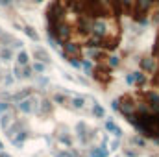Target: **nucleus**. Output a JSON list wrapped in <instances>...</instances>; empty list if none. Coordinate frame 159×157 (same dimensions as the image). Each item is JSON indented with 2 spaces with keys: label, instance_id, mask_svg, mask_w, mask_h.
I'll return each instance as SVG.
<instances>
[{
  "label": "nucleus",
  "instance_id": "nucleus-1",
  "mask_svg": "<svg viewBox=\"0 0 159 157\" xmlns=\"http://www.w3.org/2000/svg\"><path fill=\"white\" fill-rule=\"evenodd\" d=\"M93 76H94L96 81H100V83H107V81L111 79V67L107 65V61H104V63H96Z\"/></svg>",
  "mask_w": 159,
  "mask_h": 157
},
{
  "label": "nucleus",
  "instance_id": "nucleus-2",
  "mask_svg": "<svg viewBox=\"0 0 159 157\" xmlns=\"http://www.w3.org/2000/svg\"><path fill=\"white\" fill-rule=\"evenodd\" d=\"M139 65H141V70H143V72L154 74L156 69H157V59H154V57H143V59L139 61Z\"/></svg>",
  "mask_w": 159,
  "mask_h": 157
},
{
  "label": "nucleus",
  "instance_id": "nucleus-3",
  "mask_svg": "<svg viewBox=\"0 0 159 157\" xmlns=\"http://www.w3.org/2000/svg\"><path fill=\"white\" fill-rule=\"evenodd\" d=\"M128 83L129 85H137V87H144L146 85V74H143V72H131V74H128Z\"/></svg>",
  "mask_w": 159,
  "mask_h": 157
},
{
  "label": "nucleus",
  "instance_id": "nucleus-4",
  "mask_svg": "<svg viewBox=\"0 0 159 157\" xmlns=\"http://www.w3.org/2000/svg\"><path fill=\"white\" fill-rule=\"evenodd\" d=\"M19 109H20L22 113H32V111H34L32 100H20V102H19Z\"/></svg>",
  "mask_w": 159,
  "mask_h": 157
},
{
  "label": "nucleus",
  "instance_id": "nucleus-5",
  "mask_svg": "<svg viewBox=\"0 0 159 157\" xmlns=\"http://www.w3.org/2000/svg\"><path fill=\"white\" fill-rule=\"evenodd\" d=\"M34 57L39 59L41 63H46V61H48V54H46L44 50H41V48H35V50H34Z\"/></svg>",
  "mask_w": 159,
  "mask_h": 157
},
{
  "label": "nucleus",
  "instance_id": "nucleus-6",
  "mask_svg": "<svg viewBox=\"0 0 159 157\" xmlns=\"http://www.w3.org/2000/svg\"><path fill=\"white\" fill-rule=\"evenodd\" d=\"M28 59H30L28 52L20 50V52H19V56H17V61H19V65H20V67H26V65H28Z\"/></svg>",
  "mask_w": 159,
  "mask_h": 157
},
{
  "label": "nucleus",
  "instance_id": "nucleus-7",
  "mask_svg": "<svg viewBox=\"0 0 159 157\" xmlns=\"http://www.w3.org/2000/svg\"><path fill=\"white\" fill-rule=\"evenodd\" d=\"M91 157H107V150L102 146V148H94L91 152Z\"/></svg>",
  "mask_w": 159,
  "mask_h": 157
},
{
  "label": "nucleus",
  "instance_id": "nucleus-8",
  "mask_svg": "<svg viewBox=\"0 0 159 157\" xmlns=\"http://www.w3.org/2000/svg\"><path fill=\"white\" fill-rule=\"evenodd\" d=\"M106 128H107L109 131H113L117 137H120V133H122V131H120V128L117 126V124H115V122H107V124H106Z\"/></svg>",
  "mask_w": 159,
  "mask_h": 157
},
{
  "label": "nucleus",
  "instance_id": "nucleus-9",
  "mask_svg": "<svg viewBox=\"0 0 159 157\" xmlns=\"http://www.w3.org/2000/svg\"><path fill=\"white\" fill-rule=\"evenodd\" d=\"M93 115H94V117H98V118H102L104 115H106V111H104V107H102V105H98V104H96V105L93 107Z\"/></svg>",
  "mask_w": 159,
  "mask_h": 157
},
{
  "label": "nucleus",
  "instance_id": "nucleus-10",
  "mask_svg": "<svg viewBox=\"0 0 159 157\" xmlns=\"http://www.w3.org/2000/svg\"><path fill=\"white\" fill-rule=\"evenodd\" d=\"M24 34H26V35H28L30 39H34V41L39 39V35H37V34L34 32V28H30V26H26V28H24Z\"/></svg>",
  "mask_w": 159,
  "mask_h": 157
},
{
  "label": "nucleus",
  "instance_id": "nucleus-11",
  "mask_svg": "<svg viewBox=\"0 0 159 157\" xmlns=\"http://www.w3.org/2000/svg\"><path fill=\"white\" fill-rule=\"evenodd\" d=\"M24 139H26V133H24V131H20V133H19V137H15V139H13V144H15V146H20V144L24 142Z\"/></svg>",
  "mask_w": 159,
  "mask_h": 157
},
{
  "label": "nucleus",
  "instance_id": "nucleus-12",
  "mask_svg": "<svg viewBox=\"0 0 159 157\" xmlns=\"http://www.w3.org/2000/svg\"><path fill=\"white\" fill-rule=\"evenodd\" d=\"M70 104H72V107L81 109V107H83V104H85V100H83V98H72V100H70Z\"/></svg>",
  "mask_w": 159,
  "mask_h": 157
},
{
  "label": "nucleus",
  "instance_id": "nucleus-13",
  "mask_svg": "<svg viewBox=\"0 0 159 157\" xmlns=\"http://www.w3.org/2000/svg\"><path fill=\"white\" fill-rule=\"evenodd\" d=\"M11 56H13V54H11V50H9V48H4V50L0 52V59H4V61L11 59Z\"/></svg>",
  "mask_w": 159,
  "mask_h": 157
},
{
  "label": "nucleus",
  "instance_id": "nucleus-14",
  "mask_svg": "<svg viewBox=\"0 0 159 157\" xmlns=\"http://www.w3.org/2000/svg\"><path fill=\"white\" fill-rule=\"evenodd\" d=\"M32 70H34V69L26 65V67L22 69V72H20V78H30V76H32Z\"/></svg>",
  "mask_w": 159,
  "mask_h": 157
},
{
  "label": "nucleus",
  "instance_id": "nucleus-15",
  "mask_svg": "<svg viewBox=\"0 0 159 157\" xmlns=\"http://www.w3.org/2000/svg\"><path fill=\"white\" fill-rule=\"evenodd\" d=\"M41 109H43V113H50V109H52V104H50L48 100H44V102H43V105H41Z\"/></svg>",
  "mask_w": 159,
  "mask_h": 157
},
{
  "label": "nucleus",
  "instance_id": "nucleus-16",
  "mask_svg": "<svg viewBox=\"0 0 159 157\" xmlns=\"http://www.w3.org/2000/svg\"><path fill=\"white\" fill-rule=\"evenodd\" d=\"M54 155H56V157H76L72 152H56Z\"/></svg>",
  "mask_w": 159,
  "mask_h": 157
},
{
  "label": "nucleus",
  "instance_id": "nucleus-17",
  "mask_svg": "<svg viewBox=\"0 0 159 157\" xmlns=\"http://www.w3.org/2000/svg\"><path fill=\"white\" fill-rule=\"evenodd\" d=\"M30 94V91H22V92H19V94H15V100H22V98H26Z\"/></svg>",
  "mask_w": 159,
  "mask_h": 157
},
{
  "label": "nucleus",
  "instance_id": "nucleus-18",
  "mask_svg": "<svg viewBox=\"0 0 159 157\" xmlns=\"http://www.w3.org/2000/svg\"><path fill=\"white\" fill-rule=\"evenodd\" d=\"M34 70H35V72H43V70H44V63H35V65H34Z\"/></svg>",
  "mask_w": 159,
  "mask_h": 157
},
{
  "label": "nucleus",
  "instance_id": "nucleus-19",
  "mask_svg": "<svg viewBox=\"0 0 159 157\" xmlns=\"http://www.w3.org/2000/svg\"><path fill=\"white\" fill-rule=\"evenodd\" d=\"M7 109H9V105H7L6 102H0V115H2L4 111H7Z\"/></svg>",
  "mask_w": 159,
  "mask_h": 157
},
{
  "label": "nucleus",
  "instance_id": "nucleus-20",
  "mask_svg": "<svg viewBox=\"0 0 159 157\" xmlns=\"http://www.w3.org/2000/svg\"><path fill=\"white\" fill-rule=\"evenodd\" d=\"M7 122H9V117L6 115V117H2V128H6L7 126Z\"/></svg>",
  "mask_w": 159,
  "mask_h": 157
},
{
  "label": "nucleus",
  "instance_id": "nucleus-21",
  "mask_svg": "<svg viewBox=\"0 0 159 157\" xmlns=\"http://www.w3.org/2000/svg\"><path fill=\"white\" fill-rule=\"evenodd\" d=\"M11 4V0H0V6H9Z\"/></svg>",
  "mask_w": 159,
  "mask_h": 157
}]
</instances>
